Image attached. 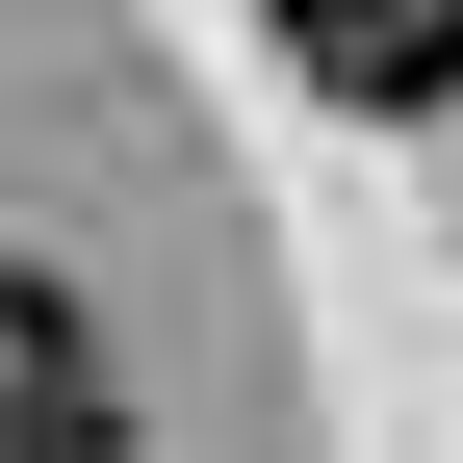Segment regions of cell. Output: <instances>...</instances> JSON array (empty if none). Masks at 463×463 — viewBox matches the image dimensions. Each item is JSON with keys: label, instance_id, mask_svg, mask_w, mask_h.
<instances>
[{"label": "cell", "instance_id": "obj_2", "mask_svg": "<svg viewBox=\"0 0 463 463\" xmlns=\"http://www.w3.org/2000/svg\"><path fill=\"white\" fill-rule=\"evenodd\" d=\"M0 463H129V412H103V386H26V412H0Z\"/></svg>", "mask_w": 463, "mask_h": 463}, {"label": "cell", "instance_id": "obj_1", "mask_svg": "<svg viewBox=\"0 0 463 463\" xmlns=\"http://www.w3.org/2000/svg\"><path fill=\"white\" fill-rule=\"evenodd\" d=\"M283 52H309L335 103H386V129H412V103H463V0H258Z\"/></svg>", "mask_w": 463, "mask_h": 463}]
</instances>
